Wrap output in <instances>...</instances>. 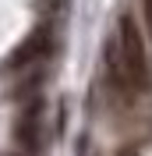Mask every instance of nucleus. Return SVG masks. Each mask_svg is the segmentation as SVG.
Wrapping results in <instances>:
<instances>
[{
  "label": "nucleus",
  "mask_w": 152,
  "mask_h": 156,
  "mask_svg": "<svg viewBox=\"0 0 152 156\" xmlns=\"http://www.w3.org/2000/svg\"><path fill=\"white\" fill-rule=\"evenodd\" d=\"M14 138L21 142L25 153H39V99H32L29 107L21 110L18 124H14Z\"/></svg>",
  "instance_id": "3"
},
{
  "label": "nucleus",
  "mask_w": 152,
  "mask_h": 156,
  "mask_svg": "<svg viewBox=\"0 0 152 156\" xmlns=\"http://www.w3.org/2000/svg\"><path fill=\"white\" fill-rule=\"evenodd\" d=\"M142 14H145V29L152 32V0H142Z\"/></svg>",
  "instance_id": "5"
},
{
  "label": "nucleus",
  "mask_w": 152,
  "mask_h": 156,
  "mask_svg": "<svg viewBox=\"0 0 152 156\" xmlns=\"http://www.w3.org/2000/svg\"><path fill=\"white\" fill-rule=\"evenodd\" d=\"M53 50V21H46L43 18V25H39L36 32H32L25 43H21L14 53H11V60H7V68H14V71H21V68H29V64H36V60H43Z\"/></svg>",
  "instance_id": "2"
},
{
  "label": "nucleus",
  "mask_w": 152,
  "mask_h": 156,
  "mask_svg": "<svg viewBox=\"0 0 152 156\" xmlns=\"http://www.w3.org/2000/svg\"><path fill=\"white\" fill-rule=\"evenodd\" d=\"M64 7H67V0H39V14H43L46 21H53Z\"/></svg>",
  "instance_id": "4"
},
{
  "label": "nucleus",
  "mask_w": 152,
  "mask_h": 156,
  "mask_svg": "<svg viewBox=\"0 0 152 156\" xmlns=\"http://www.w3.org/2000/svg\"><path fill=\"white\" fill-rule=\"evenodd\" d=\"M117 43H120V57H124V64H127V75H131L134 92H142V89L149 85V50H145L142 25H138L134 14H127V11L117 18Z\"/></svg>",
  "instance_id": "1"
}]
</instances>
